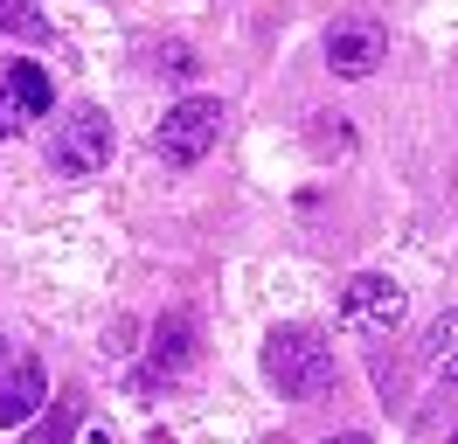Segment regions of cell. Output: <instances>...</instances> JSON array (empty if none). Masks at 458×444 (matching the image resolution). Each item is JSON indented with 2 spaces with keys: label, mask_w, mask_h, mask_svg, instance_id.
<instances>
[{
  "label": "cell",
  "mask_w": 458,
  "mask_h": 444,
  "mask_svg": "<svg viewBox=\"0 0 458 444\" xmlns=\"http://www.w3.org/2000/svg\"><path fill=\"white\" fill-rule=\"evenodd\" d=\"M264 375H271V388L285 396V403H313V396H327L334 388V340L319 327H278L271 340H264Z\"/></svg>",
  "instance_id": "6da1fadb"
},
{
  "label": "cell",
  "mask_w": 458,
  "mask_h": 444,
  "mask_svg": "<svg viewBox=\"0 0 458 444\" xmlns=\"http://www.w3.org/2000/svg\"><path fill=\"white\" fill-rule=\"evenodd\" d=\"M223 98H181V105L153 125V153L167 166H201L216 146H223Z\"/></svg>",
  "instance_id": "7a4b0ae2"
},
{
  "label": "cell",
  "mask_w": 458,
  "mask_h": 444,
  "mask_svg": "<svg viewBox=\"0 0 458 444\" xmlns=\"http://www.w3.org/2000/svg\"><path fill=\"white\" fill-rule=\"evenodd\" d=\"M49 166L63 181H84L98 166H112V118L98 105H77L56 118V139H49Z\"/></svg>",
  "instance_id": "3957f363"
},
{
  "label": "cell",
  "mask_w": 458,
  "mask_h": 444,
  "mask_svg": "<svg viewBox=\"0 0 458 444\" xmlns=\"http://www.w3.org/2000/svg\"><path fill=\"white\" fill-rule=\"evenodd\" d=\"M341 320H347L354 333H396V327H403V285H396V278H382V271L347 278Z\"/></svg>",
  "instance_id": "277c9868"
},
{
  "label": "cell",
  "mask_w": 458,
  "mask_h": 444,
  "mask_svg": "<svg viewBox=\"0 0 458 444\" xmlns=\"http://www.w3.org/2000/svg\"><path fill=\"white\" fill-rule=\"evenodd\" d=\"M382 56H389V35H382V21H369V14H347V21L327 28V70H334V77H375Z\"/></svg>",
  "instance_id": "5b68a950"
},
{
  "label": "cell",
  "mask_w": 458,
  "mask_h": 444,
  "mask_svg": "<svg viewBox=\"0 0 458 444\" xmlns=\"http://www.w3.org/2000/svg\"><path fill=\"white\" fill-rule=\"evenodd\" d=\"M35 111H56V83L42 77V63H7L0 70V132H21Z\"/></svg>",
  "instance_id": "8992f818"
},
{
  "label": "cell",
  "mask_w": 458,
  "mask_h": 444,
  "mask_svg": "<svg viewBox=\"0 0 458 444\" xmlns=\"http://www.w3.org/2000/svg\"><path fill=\"white\" fill-rule=\"evenodd\" d=\"M42 396H49L42 361H35V354H7V368H0V431L21 423V416H35V410H42Z\"/></svg>",
  "instance_id": "52a82bcc"
},
{
  "label": "cell",
  "mask_w": 458,
  "mask_h": 444,
  "mask_svg": "<svg viewBox=\"0 0 458 444\" xmlns=\"http://www.w3.org/2000/svg\"><path fill=\"white\" fill-rule=\"evenodd\" d=\"M188 354H195V327H188V312L160 320V327H153V354H146V368H140V388H160V375H181Z\"/></svg>",
  "instance_id": "ba28073f"
},
{
  "label": "cell",
  "mask_w": 458,
  "mask_h": 444,
  "mask_svg": "<svg viewBox=\"0 0 458 444\" xmlns=\"http://www.w3.org/2000/svg\"><path fill=\"white\" fill-rule=\"evenodd\" d=\"M0 35H14V42H49L56 28L42 14V0H0Z\"/></svg>",
  "instance_id": "9c48e42d"
},
{
  "label": "cell",
  "mask_w": 458,
  "mask_h": 444,
  "mask_svg": "<svg viewBox=\"0 0 458 444\" xmlns=\"http://www.w3.org/2000/svg\"><path fill=\"white\" fill-rule=\"evenodd\" d=\"M424 361H430V375H445V382L458 388V312H445V320L424 333Z\"/></svg>",
  "instance_id": "30bf717a"
},
{
  "label": "cell",
  "mask_w": 458,
  "mask_h": 444,
  "mask_svg": "<svg viewBox=\"0 0 458 444\" xmlns=\"http://www.w3.org/2000/svg\"><path fill=\"white\" fill-rule=\"evenodd\" d=\"M77 423H84V403H77V396H63L56 410L29 431V444H77Z\"/></svg>",
  "instance_id": "8fae6325"
},
{
  "label": "cell",
  "mask_w": 458,
  "mask_h": 444,
  "mask_svg": "<svg viewBox=\"0 0 458 444\" xmlns=\"http://www.w3.org/2000/svg\"><path fill=\"white\" fill-rule=\"evenodd\" d=\"M327 444H375L369 431H341V438H327Z\"/></svg>",
  "instance_id": "7c38bea8"
},
{
  "label": "cell",
  "mask_w": 458,
  "mask_h": 444,
  "mask_svg": "<svg viewBox=\"0 0 458 444\" xmlns=\"http://www.w3.org/2000/svg\"><path fill=\"white\" fill-rule=\"evenodd\" d=\"M0 368H7V340H0Z\"/></svg>",
  "instance_id": "4fadbf2b"
},
{
  "label": "cell",
  "mask_w": 458,
  "mask_h": 444,
  "mask_svg": "<svg viewBox=\"0 0 458 444\" xmlns=\"http://www.w3.org/2000/svg\"><path fill=\"white\" fill-rule=\"evenodd\" d=\"M452 444H458V431H452Z\"/></svg>",
  "instance_id": "5bb4252c"
}]
</instances>
